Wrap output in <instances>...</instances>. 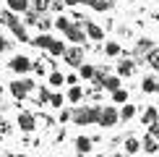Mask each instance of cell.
<instances>
[{"instance_id": "obj_1", "label": "cell", "mask_w": 159, "mask_h": 157, "mask_svg": "<svg viewBox=\"0 0 159 157\" xmlns=\"http://www.w3.org/2000/svg\"><path fill=\"white\" fill-rule=\"evenodd\" d=\"M102 118V110L99 107H76L73 110V121L78 126H89V123H99Z\"/></svg>"}, {"instance_id": "obj_2", "label": "cell", "mask_w": 159, "mask_h": 157, "mask_svg": "<svg viewBox=\"0 0 159 157\" xmlns=\"http://www.w3.org/2000/svg\"><path fill=\"white\" fill-rule=\"evenodd\" d=\"M29 68H34V65H31V60H29V58H24V55H16L11 60V71H16V74H26Z\"/></svg>"}, {"instance_id": "obj_3", "label": "cell", "mask_w": 159, "mask_h": 157, "mask_svg": "<svg viewBox=\"0 0 159 157\" xmlns=\"http://www.w3.org/2000/svg\"><path fill=\"white\" fill-rule=\"evenodd\" d=\"M31 89H34V81H29V78H24V81H13V84H11V92H13L16 97H24L26 92H31Z\"/></svg>"}, {"instance_id": "obj_4", "label": "cell", "mask_w": 159, "mask_h": 157, "mask_svg": "<svg viewBox=\"0 0 159 157\" xmlns=\"http://www.w3.org/2000/svg\"><path fill=\"white\" fill-rule=\"evenodd\" d=\"M117 118H120V113H117L115 107H104V110H102V118H99V123H102V126H115Z\"/></svg>"}, {"instance_id": "obj_5", "label": "cell", "mask_w": 159, "mask_h": 157, "mask_svg": "<svg viewBox=\"0 0 159 157\" xmlns=\"http://www.w3.org/2000/svg\"><path fill=\"white\" fill-rule=\"evenodd\" d=\"M84 60V52L78 50V47H73V50H65V63H70V65H78Z\"/></svg>"}, {"instance_id": "obj_6", "label": "cell", "mask_w": 159, "mask_h": 157, "mask_svg": "<svg viewBox=\"0 0 159 157\" xmlns=\"http://www.w3.org/2000/svg\"><path fill=\"white\" fill-rule=\"evenodd\" d=\"M18 128H21V131H31V128H34V115H31V113H21V115H18Z\"/></svg>"}, {"instance_id": "obj_7", "label": "cell", "mask_w": 159, "mask_h": 157, "mask_svg": "<svg viewBox=\"0 0 159 157\" xmlns=\"http://www.w3.org/2000/svg\"><path fill=\"white\" fill-rule=\"evenodd\" d=\"M8 8H11V13L29 11V0H8Z\"/></svg>"}, {"instance_id": "obj_8", "label": "cell", "mask_w": 159, "mask_h": 157, "mask_svg": "<svg viewBox=\"0 0 159 157\" xmlns=\"http://www.w3.org/2000/svg\"><path fill=\"white\" fill-rule=\"evenodd\" d=\"M65 34H68V39H73V42H84V29H81V26H76V24L70 26Z\"/></svg>"}, {"instance_id": "obj_9", "label": "cell", "mask_w": 159, "mask_h": 157, "mask_svg": "<svg viewBox=\"0 0 159 157\" xmlns=\"http://www.w3.org/2000/svg\"><path fill=\"white\" fill-rule=\"evenodd\" d=\"M31 42H34L37 47H44V50H50V45L55 42V39H52V37H47V34H39L37 39H31Z\"/></svg>"}, {"instance_id": "obj_10", "label": "cell", "mask_w": 159, "mask_h": 157, "mask_svg": "<svg viewBox=\"0 0 159 157\" xmlns=\"http://www.w3.org/2000/svg\"><path fill=\"white\" fill-rule=\"evenodd\" d=\"M151 50H154V47H151V39H138V42H136V52H138V55H141V52L149 55Z\"/></svg>"}, {"instance_id": "obj_11", "label": "cell", "mask_w": 159, "mask_h": 157, "mask_svg": "<svg viewBox=\"0 0 159 157\" xmlns=\"http://www.w3.org/2000/svg\"><path fill=\"white\" fill-rule=\"evenodd\" d=\"M157 118H159L157 107H149L146 113H143V118H141V121H143V123H149V126H154V123H157Z\"/></svg>"}, {"instance_id": "obj_12", "label": "cell", "mask_w": 159, "mask_h": 157, "mask_svg": "<svg viewBox=\"0 0 159 157\" xmlns=\"http://www.w3.org/2000/svg\"><path fill=\"white\" fill-rule=\"evenodd\" d=\"M102 87H104V89H112V92H117V89H120V78H117V76H107Z\"/></svg>"}, {"instance_id": "obj_13", "label": "cell", "mask_w": 159, "mask_h": 157, "mask_svg": "<svg viewBox=\"0 0 159 157\" xmlns=\"http://www.w3.org/2000/svg\"><path fill=\"white\" fill-rule=\"evenodd\" d=\"M117 71H120V76H130L133 74V60H120Z\"/></svg>"}, {"instance_id": "obj_14", "label": "cell", "mask_w": 159, "mask_h": 157, "mask_svg": "<svg viewBox=\"0 0 159 157\" xmlns=\"http://www.w3.org/2000/svg\"><path fill=\"white\" fill-rule=\"evenodd\" d=\"M76 149H78V152H89V149H91V139H86V136H81V139H76Z\"/></svg>"}, {"instance_id": "obj_15", "label": "cell", "mask_w": 159, "mask_h": 157, "mask_svg": "<svg viewBox=\"0 0 159 157\" xmlns=\"http://www.w3.org/2000/svg\"><path fill=\"white\" fill-rule=\"evenodd\" d=\"M89 5L94 11H107V8H112V0H91Z\"/></svg>"}, {"instance_id": "obj_16", "label": "cell", "mask_w": 159, "mask_h": 157, "mask_svg": "<svg viewBox=\"0 0 159 157\" xmlns=\"http://www.w3.org/2000/svg\"><path fill=\"white\" fill-rule=\"evenodd\" d=\"M86 34L91 39H102V29H99L97 24H86Z\"/></svg>"}, {"instance_id": "obj_17", "label": "cell", "mask_w": 159, "mask_h": 157, "mask_svg": "<svg viewBox=\"0 0 159 157\" xmlns=\"http://www.w3.org/2000/svg\"><path fill=\"white\" fill-rule=\"evenodd\" d=\"M0 18H3V24H8L11 29H16V26H18V18L13 16L11 11H5V13H3V16H0Z\"/></svg>"}, {"instance_id": "obj_18", "label": "cell", "mask_w": 159, "mask_h": 157, "mask_svg": "<svg viewBox=\"0 0 159 157\" xmlns=\"http://www.w3.org/2000/svg\"><path fill=\"white\" fill-rule=\"evenodd\" d=\"M146 60H149V65H151V68H157V71H159V50H157V47L146 55Z\"/></svg>"}, {"instance_id": "obj_19", "label": "cell", "mask_w": 159, "mask_h": 157, "mask_svg": "<svg viewBox=\"0 0 159 157\" xmlns=\"http://www.w3.org/2000/svg\"><path fill=\"white\" fill-rule=\"evenodd\" d=\"M143 149H146L149 155H151V152H157V149H159V144H157V139H151V136H146V139H143Z\"/></svg>"}, {"instance_id": "obj_20", "label": "cell", "mask_w": 159, "mask_h": 157, "mask_svg": "<svg viewBox=\"0 0 159 157\" xmlns=\"http://www.w3.org/2000/svg\"><path fill=\"white\" fill-rule=\"evenodd\" d=\"M141 87H143V92H159V84L154 81V78H143Z\"/></svg>"}, {"instance_id": "obj_21", "label": "cell", "mask_w": 159, "mask_h": 157, "mask_svg": "<svg viewBox=\"0 0 159 157\" xmlns=\"http://www.w3.org/2000/svg\"><path fill=\"white\" fill-rule=\"evenodd\" d=\"M138 147H141V144H138V139H128V141H125V152H128V155L138 152Z\"/></svg>"}, {"instance_id": "obj_22", "label": "cell", "mask_w": 159, "mask_h": 157, "mask_svg": "<svg viewBox=\"0 0 159 157\" xmlns=\"http://www.w3.org/2000/svg\"><path fill=\"white\" fill-rule=\"evenodd\" d=\"M50 52H52V55H65V47H63V42H57V39H55V42L50 45Z\"/></svg>"}, {"instance_id": "obj_23", "label": "cell", "mask_w": 159, "mask_h": 157, "mask_svg": "<svg viewBox=\"0 0 159 157\" xmlns=\"http://www.w3.org/2000/svg\"><path fill=\"white\" fill-rule=\"evenodd\" d=\"M136 115V107H133V105H125V107L120 110V118H125V121H128V118H133Z\"/></svg>"}, {"instance_id": "obj_24", "label": "cell", "mask_w": 159, "mask_h": 157, "mask_svg": "<svg viewBox=\"0 0 159 157\" xmlns=\"http://www.w3.org/2000/svg\"><path fill=\"white\" fill-rule=\"evenodd\" d=\"M55 26H57V29H63V31H68V29H70V26H73V24H70L68 18H63V16H57V21H55Z\"/></svg>"}, {"instance_id": "obj_25", "label": "cell", "mask_w": 159, "mask_h": 157, "mask_svg": "<svg viewBox=\"0 0 159 157\" xmlns=\"http://www.w3.org/2000/svg\"><path fill=\"white\" fill-rule=\"evenodd\" d=\"M81 97H84V92L78 89V87H73V89L68 92V100H70V102H78V100H81Z\"/></svg>"}, {"instance_id": "obj_26", "label": "cell", "mask_w": 159, "mask_h": 157, "mask_svg": "<svg viewBox=\"0 0 159 157\" xmlns=\"http://www.w3.org/2000/svg\"><path fill=\"white\" fill-rule=\"evenodd\" d=\"M112 100H115V102H125V100H128V92H125V89L112 92Z\"/></svg>"}, {"instance_id": "obj_27", "label": "cell", "mask_w": 159, "mask_h": 157, "mask_svg": "<svg viewBox=\"0 0 159 157\" xmlns=\"http://www.w3.org/2000/svg\"><path fill=\"white\" fill-rule=\"evenodd\" d=\"M13 34H16L18 39H21V42H26V39H29V37H26V29H24V26H21V24H18V26H16V29H13Z\"/></svg>"}, {"instance_id": "obj_28", "label": "cell", "mask_w": 159, "mask_h": 157, "mask_svg": "<svg viewBox=\"0 0 159 157\" xmlns=\"http://www.w3.org/2000/svg\"><path fill=\"white\" fill-rule=\"evenodd\" d=\"M63 81H65V78H63L60 74H57V71H55V74H52V76H50V84H52V87H60V84H63Z\"/></svg>"}, {"instance_id": "obj_29", "label": "cell", "mask_w": 159, "mask_h": 157, "mask_svg": "<svg viewBox=\"0 0 159 157\" xmlns=\"http://www.w3.org/2000/svg\"><path fill=\"white\" fill-rule=\"evenodd\" d=\"M104 50H107V55H117V52H120V45H117V42H110Z\"/></svg>"}, {"instance_id": "obj_30", "label": "cell", "mask_w": 159, "mask_h": 157, "mask_svg": "<svg viewBox=\"0 0 159 157\" xmlns=\"http://www.w3.org/2000/svg\"><path fill=\"white\" fill-rule=\"evenodd\" d=\"M94 74H97V71L91 68V65H81V76H84V78H91Z\"/></svg>"}, {"instance_id": "obj_31", "label": "cell", "mask_w": 159, "mask_h": 157, "mask_svg": "<svg viewBox=\"0 0 159 157\" xmlns=\"http://www.w3.org/2000/svg\"><path fill=\"white\" fill-rule=\"evenodd\" d=\"M50 105H52V107H60V105H63V97H60V94H52V97H50Z\"/></svg>"}, {"instance_id": "obj_32", "label": "cell", "mask_w": 159, "mask_h": 157, "mask_svg": "<svg viewBox=\"0 0 159 157\" xmlns=\"http://www.w3.org/2000/svg\"><path fill=\"white\" fill-rule=\"evenodd\" d=\"M31 3H34V8H37V13L47 8V0H31Z\"/></svg>"}, {"instance_id": "obj_33", "label": "cell", "mask_w": 159, "mask_h": 157, "mask_svg": "<svg viewBox=\"0 0 159 157\" xmlns=\"http://www.w3.org/2000/svg\"><path fill=\"white\" fill-rule=\"evenodd\" d=\"M26 24H37V11H26Z\"/></svg>"}, {"instance_id": "obj_34", "label": "cell", "mask_w": 159, "mask_h": 157, "mask_svg": "<svg viewBox=\"0 0 159 157\" xmlns=\"http://www.w3.org/2000/svg\"><path fill=\"white\" fill-rule=\"evenodd\" d=\"M151 139H159V123H154V126H151Z\"/></svg>"}, {"instance_id": "obj_35", "label": "cell", "mask_w": 159, "mask_h": 157, "mask_svg": "<svg viewBox=\"0 0 159 157\" xmlns=\"http://www.w3.org/2000/svg\"><path fill=\"white\" fill-rule=\"evenodd\" d=\"M39 100H42V102H50V94H47V92L42 89V92H39Z\"/></svg>"}, {"instance_id": "obj_36", "label": "cell", "mask_w": 159, "mask_h": 157, "mask_svg": "<svg viewBox=\"0 0 159 157\" xmlns=\"http://www.w3.org/2000/svg\"><path fill=\"white\" fill-rule=\"evenodd\" d=\"M5 47H8V42H5V39L0 37V50H5Z\"/></svg>"}, {"instance_id": "obj_37", "label": "cell", "mask_w": 159, "mask_h": 157, "mask_svg": "<svg viewBox=\"0 0 159 157\" xmlns=\"http://www.w3.org/2000/svg\"><path fill=\"white\" fill-rule=\"evenodd\" d=\"M63 3H68V5H76V3H81V0H63Z\"/></svg>"}, {"instance_id": "obj_38", "label": "cell", "mask_w": 159, "mask_h": 157, "mask_svg": "<svg viewBox=\"0 0 159 157\" xmlns=\"http://www.w3.org/2000/svg\"><path fill=\"white\" fill-rule=\"evenodd\" d=\"M81 3H86V5H89V3H91V0H81Z\"/></svg>"}, {"instance_id": "obj_39", "label": "cell", "mask_w": 159, "mask_h": 157, "mask_svg": "<svg viewBox=\"0 0 159 157\" xmlns=\"http://www.w3.org/2000/svg\"><path fill=\"white\" fill-rule=\"evenodd\" d=\"M18 157H26V155H18Z\"/></svg>"}, {"instance_id": "obj_40", "label": "cell", "mask_w": 159, "mask_h": 157, "mask_svg": "<svg viewBox=\"0 0 159 157\" xmlns=\"http://www.w3.org/2000/svg\"><path fill=\"white\" fill-rule=\"evenodd\" d=\"M99 157H102V155H99Z\"/></svg>"}]
</instances>
